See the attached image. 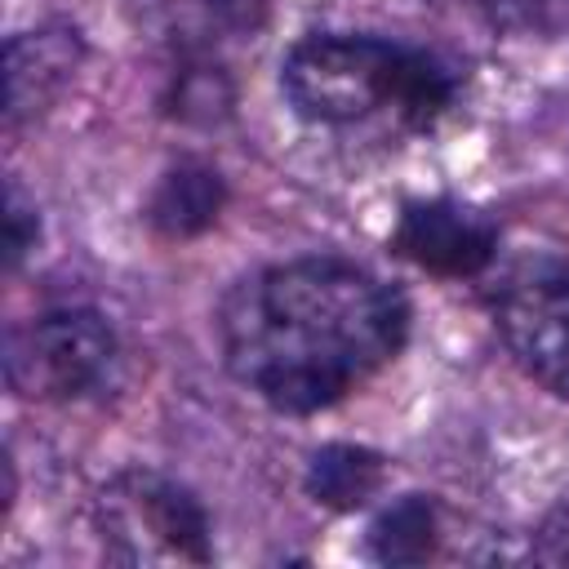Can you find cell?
Masks as SVG:
<instances>
[{"instance_id":"6da1fadb","label":"cell","mask_w":569,"mask_h":569,"mask_svg":"<svg viewBox=\"0 0 569 569\" xmlns=\"http://www.w3.org/2000/svg\"><path fill=\"white\" fill-rule=\"evenodd\" d=\"M227 369L280 413H320L409 338V302L342 258H298L231 284L218 307Z\"/></svg>"},{"instance_id":"7a4b0ae2","label":"cell","mask_w":569,"mask_h":569,"mask_svg":"<svg viewBox=\"0 0 569 569\" xmlns=\"http://www.w3.org/2000/svg\"><path fill=\"white\" fill-rule=\"evenodd\" d=\"M284 102L311 124H360L391 116L405 129H431L458 93L445 58L378 36H307L280 67Z\"/></svg>"},{"instance_id":"3957f363","label":"cell","mask_w":569,"mask_h":569,"mask_svg":"<svg viewBox=\"0 0 569 569\" xmlns=\"http://www.w3.org/2000/svg\"><path fill=\"white\" fill-rule=\"evenodd\" d=\"M98 533L120 565H209V516L196 493L160 471L129 467L98 493Z\"/></svg>"},{"instance_id":"277c9868","label":"cell","mask_w":569,"mask_h":569,"mask_svg":"<svg viewBox=\"0 0 569 569\" xmlns=\"http://www.w3.org/2000/svg\"><path fill=\"white\" fill-rule=\"evenodd\" d=\"M116 333L89 307L44 311L4 338V382L22 400H80L116 369Z\"/></svg>"},{"instance_id":"5b68a950","label":"cell","mask_w":569,"mask_h":569,"mask_svg":"<svg viewBox=\"0 0 569 569\" xmlns=\"http://www.w3.org/2000/svg\"><path fill=\"white\" fill-rule=\"evenodd\" d=\"M489 307L516 365L569 400V262L556 253H520L498 276Z\"/></svg>"},{"instance_id":"8992f818","label":"cell","mask_w":569,"mask_h":569,"mask_svg":"<svg viewBox=\"0 0 569 569\" xmlns=\"http://www.w3.org/2000/svg\"><path fill=\"white\" fill-rule=\"evenodd\" d=\"M391 249L431 276H480L498 258V227L458 200H413L400 209Z\"/></svg>"},{"instance_id":"52a82bcc","label":"cell","mask_w":569,"mask_h":569,"mask_svg":"<svg viewBox=\"0 0 569 569\" xmlns=\"http://www.w3.org/2000/svg\"><path fill=\"white\" fill-rule=\"evenodd\" d=\"M84 58V40L76 27H36L22 36H9L4 44V129H22L36 116H44L62 89L76 80V67Z\"/></svg>"},{"instance_id":"ba28073f","label":"cell","mask_w":569,"mask_h":569,"mask_svg":"<svg viewBox=\"0 0 569 569\" xmlns=\"http://www.w3.org/2000/svg\"><path fill=\"white\" fill-rule=\"evenodd\" d=\"M227 204V182L204 160H178L160 173L147 200V222L164 240H191L204 236Z\"/></svg>"},{"instance_id":"9c48e42d","label":"cell","mask_w":569,"mask_h":569,"mask_svg":"<svg viewBox=\"0 0 569 569\" xmlns=\"http://www.w3.org/2000/svg\"><path fill=\"white\" fill-rule=\"evenodd\" d=\"M387 480V467L373 449L360 445H325L307 462V493L329 511H356L365 507Z\"/></svg>"},{"instance_id":"30bf717a","label":"cell","mask_w":569,"mask_h":569,"mask_svg":"<svg viewBox=\"0 0 569 569\" xmlns=\"http://www.w3.org/2000/svg\"><path fill=\"white\" fill-rule=\"evenodd\" d=\"M440 516L436 502L422 493H405L391 507H382L369 525V556L378 565H418L436 551Z\"/></svg>"},{"instance_id":"8fae6325","label":"cell","mask_w":569,"mask_h":569,"mask_svg":"<svg viewBox=\"0 0 569 569\" xmlns=\"http://www.w3.org/2000/svg\"><path fill=\"white\" fill-rule=\"evenodd\" d=\"M231 102H236V93H231L227 71L200 58V62H191V67L178 71L169 111L178 120H187V124H218L222 116H231Z\"/></svg>"},{"instance_id":"7c38bea8","label":"cell","mask_w":569,"mask_h":569,"mask_svg":"<svg viewBox=\"0 0 569 569\" xmlns=\"http://www.w3.org/2000/svg\"><path fill=\"white\" fill-rule=\"evenodd\" d=\"M480 9L511 36H556L569 27V0H480Z\"/></svg>"},{"instance_id":"4fadbf2b","label":"cell","mask_w":569,"mask_h":569,"mask_svg":"<svg viewBox=\"0 0 569 569\" xmlns=\"http://www.w3.org/2000/svg\"><path fill=\"white\" fill-rule=\"evenodd\" d=\"M36 236H40L36 204L22 196L18 182H9V191H4V271L22 267V258L36 249Z\"/></svg>"},{"instance_id":"5bb4252c","label":"cell","mask_w":569,"mask_h":569,"mask_svg":"<svg viewBox=\"0 0 569 569\" xmlns=\"http://www.w3.org/2000/svg\"><path fill=\"white\" fill-rule=\"evenodd\" d=\"M227 13H231V22L236 27H253V9L262 4V0H218Z\"/></svg>"}]
</instances>
